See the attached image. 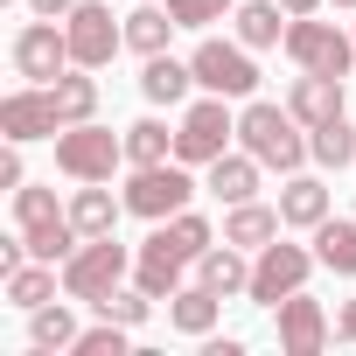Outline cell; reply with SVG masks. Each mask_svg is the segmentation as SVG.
I'll list each match as a JSON object with an SVG mask.
<instances>
[{"mask_svg":"<svg viewBox=\"0 0 356 356\" xmlns=\"http://www.w3.org/2000/svg\"><path fill=\"white\" fill-rule=\"evenodd\" d=\"M238 147H245L259 168H280V175H300V168L314 161L307 126H300L286 105H266V98H252V105L238 112Z\"/></svg>","mask_w":356,"mask_h":356,"instance_id":"1","label":"cell"},{"mask_svg":"<svg viewBox=\"0 0 356 356\" xmlns=\"http://www.w3.org/2000/svg\"><path fill=\"white\" fill-rule=\"evenodd\" d=\"M15 224L29 238V259H49V266H63L84 245L77 224H70V203H56V189H35V182L15 189Z\"/></svg>","mask_w":356,"mask_h":356,"instance_id":"2","label":"cell"},{"mask_svg":"<svg viewBox=\"0 0 356 356\" xmlns=\"http://www.w3.org/2000/svg\"><path fill=\"white\" fill-rule=\"evenodd\" d=\"M56 168L70 175V182H112V175L126 168V133L84 119V126H63L56 133Z\"/></svg>","mask_w":356,"mask_h":356,"instance_id":"3","label":"cell"},{"mask_svg":"<svg viewBox=\"0 0 356 356\" xmlns=\"http://www.w3.org/2000/svg\"><path fill=\"white\" fill-rule=\"evenodd\" d=\"M231 140H238V112H231V98H196L189 112H182V126H175V161H189V168H210L217 154H231Z\"/></svg>","mask_w":356,"mask_h":356,"instance_id":"4","label":"cell"},{"mask_svg":"<svg viewBox=\"0 0 356 356\" xmlns=\"http://www.w3.org/2000/svg\"><path fill=\"white\" fill-rule=\"evenodd\" d=\"M321 259L307 252V245H286V238H273V245H259L252 252V307H280L286 293H300L307 286V273H314Z\"/></svg>","mask_w":356,"mask_h":356,"instance_id":"5","label":"cell"},{"mask_svg":"<svg viewBox=\"0 0 356 356\" xmlns=\"http://www.w3.org/2000/svg\"><path fill=\"white\" fill-rule=\"evenodd\" d=\"M63 35H70V63H77V70H105V63L126 49V15L112 22L105 0H77V8L63 15Z\"/></svg>","mask_w":356,"mask_h":356,"instance_id":"6","label":"cell"},{"mask_svg":"<svg viewBox=\"0 0 356 356\" xmlns=\"http://www.w3.org/2000/svg\"><path fill=\"white\" fill-rule=\"evenodd\" d=\"M126 273H133V252H126L119 238H84V245L63 259V293H70V300H98V293H112Z\"/></svg>","mask_w":356,"mask_h":356,"instance_id":"7","label":"cell"},{"mask_svg":"<svg viewBox=\"0 0 356 356\" xmlns=\"http://www.w3.org/2000/svg\"><path fill=\"white\" fill-rule=\"evenodd\" d=\"M189 196H196L189 161L133 168V182H126V210H133V217H147V224H161V217H175V210H189Z\"/></svg>","mask_w":356,"mask_h":356,"instance_id":"8","label":"cell"},{"mask_svg":"<svg viewBox=\"0 0 356 356\" xmlns=\"http://www.w3.org/2000/svg\"><path fill=\"white\" fill-rule=\"evenodd\" d=\"M286 56H293L300 70H321V77H349V63H356V35H342L335 22L293 15V22H286Z\"/></svg>","mask_w":356,"mask_h":356,"instance_id":"9","label":"cell"},{"mask_svg":"<svg viewBox=\"0 0 356 356\" xmlns=\"http://www.w3.org/2000/svg\"><path fill=\"white\" fill-rule=\"evenodd\" d=\"M189 63H196V84L217 91V98H252V91H259V63H252L245 42H217V35H203Z\"/></svg>","mask_w":356,"mask_h":356,"instance_id":"10","label":"cell"},{"mask_svg":"<svg viewBox=\"0 0 356 356\" xmlns=\"http://www.w3.org/2000/svg\"><path fill=\"white\" fill-rule=\"evenodd\" d=\"M15 70L29 77V84H56L63 70H70V35H63V22H29L22 35H15Z\"/></svg>","mask_w":356,"mask_h":356,"instance_id":"11","label":"cell"},{"mask_svg":"<svg viewBox=\"0 0 356 356\" xmlns=\"http://www.w3.org/2000/svg\"><path fill=\"white\" fill-rule=\"evenodd\" d=\"M0 133L8 140H56L63 133V119H56V98H49V84H29V91H8L0 98Z\"/></svg>","mask_w":356,"mask_h":356,"instance_id":"12","label":"cell"},{"mask_svg":"<svg viewBox=\"0 0 356 356\" xmlns=\"http://www.w3.org/2000/svg\"><path fill=\"white\" fill-rule=\"evenodd\" d=\"M273 314H280V349H286V356H321V349H328V314H321V300H314L307 286L286 293Z\"/></svg>","mask_w":356,"mask_h":356,"instance_id":"13","label":"cell"},{"mask_svg":"<svg viewBox=\"0 0 356 356\" xmlns=\"http://www.w3.org/2000/svg\"><path fill=\"white\" fill-rule=\"evenodd\" d=\"M189 266H196V259H182V252L161 238V231H154V238L133 252V280H140L154 300H175V293H182V273H189Z\"/></svg>","mask_w":356,"mask_h":356,"instance_id":"14","label":"cell"},{"mask_svg":"<svg viewBox=\"0 0 356 356\" xmlns=\"http://www.w3.org/2000/svg\"><path fill=\"white\" fill-rule=\"evenodd\" d=\"M286 112L314 133V126H328V119H342V77H321V70H300L293 77V91H286Z\"/></svg>","mask_w":356,"mask_h":356,"instance_id":"15","label":"cell"},{"mask_svg":"<svg viewBox=\"0 0 356 356\" xmlns=\"http://www.w3.org/2000/svg\"><path fill=\"white\" fill-rule=\"evenodd\" d=\"M196 280L210 286V293H224V300H238V293H252V259H245V245H210L203 259H196Z\"/></svg>","mask_w":356,"mask_h":356,"instance_id":"16","label":"cell"},{"mask_svg":"<svg viewBox=\"0 0 356 356\" xmlns=\"http://www.w3.org/2000/svg\"><path fill=\"white\" fill-rule=\"evenodd\" d=\"M119 210H126V196H112L105 182H77V196H70L77 238H112V231H119Z\"/></svg>","mask_w":356,"mask_h":356,"instance_id":"17","label":"cell"},{"mask_svg":"<svg viewBox=\"0 0 356 356\" xmlns=\"http://www.w3.org/2000/svg\"><path fill=\"white\" fill-rule=\"evenodd\" d=\"M203 189H210L217 203H252V196H259V161H252V154H217V161L203 168Z\"/></svg>","mask_w":356,"mask_h":356,"instance_id":"18","label":"cell"},{"mask_svg":"<svg viewBox=\"0 0 356 356\" xmlns=\"http://www.w3.org/2000/svg\"><path fill=\"white\" fill-rule=\"evenodd\" d=\"M189 84H196V63H182V56H147V70H140V98L147 105H182L189 98Z\"/></svg>","mask_w":356,"mask_h":356,"instance_id":"19","label":"cell"},{"mask_svg":"<svg viewBox=\"0 0 356 356\" xmlns=\"http://www.w3.org/2000/svg\"><path fill=\"white\" fill-rule=\"evenodd\" d=\"M231 22H238V42H245V49H280L293 15L280 8V0H238V15H231Z\"/></svg>","mask_w":356,"mask_h":356,"instance_id":"20","label":"cell"},{"mask_svg":"<svg viewBox=\"0 0 356 356\" xmlns=\"http://www.w3.org/2000/svg\"><path fill=\"white\" fill-rule=\"evenodd\" d=\"M280 217H286V231H314V224L328 217V182H321V175H286Z\"/></svg>","mask_w":356,"mask_h":356,"instance_id":"21","label":"cell"},{"mask_svg":"<svg viewBox=\"0 0 356 356\" xmlns=\"http://www.w3.org/2000/svg\"><path fill=\"white\" fill-rule=\"evenodd\" d=\"M280 231H286V217H280V210H266L259 196H252V203H231V217H224V238H231V245H245V252L273 245Z\"/></svg>","mask_w":356,"mask_h":356,"instance_id":"22","label":"cell"},{"mask_svg":"<svg viewBox=\"0 0 356 356\" xmlns=\"http://www.w3.org/2000/svg\"><path fill=\"white\" fill-rule=\"evenodd\" d=\"M56 286H63V266H49V259H29V266H15V273H8V300H15L22 314L49 307V300H56Z\"/></svg>","mask_w":356,"mask_h":356,"instance_id":"23","label":"cell"},{"mask_svg":"<svg viewBox=\"0 0 356 356\" xmlns=\"http://www.w3.org/2000/svg\"><path fill=\"white\" fill-rule=\"evenodd\" d=\"M217 314H224V293H210L203 280H196V286H182V293L168 300V321L182 328V335H196V342H203V335L217 328Z\"/></svg>","mask_w":356,"mask_h":356,"instance_id":"24","label":"cell"},{"mask_svg":"<svg viewBox=\"0 0 356 356\" xmlns=\"http://www.w3.org/2000/svg\"><path fill=\"white\" fill-rule=\"evenodd\" d=\"M49 98H56V119H63V126H84V119H98V77H91V70H77V63H70V70L49 84Z\"/></svg>","mask_w":356,"mask_h":356,"instance_id":"25","label":"cell"},{"mask_svg":"<svg viewBox=\"0 0 356 356\" xmlns=\"http://www.w3.org/2000/svg\"><path fill=\"white\" fill-rule=\"evenodd\" d=\"M314 259L342 280H356V217H321L314 224Z\"/></svg>","mask_w":356,"mask_h":356,"instance_id":"26","label":"cell"},{"mask_svg":"<svg viewBox=\"0 0 356 356\" xmlns=\"http://www.w3.org/2000/svg\"><path fill=\"white\" fill-rule=\"evenodd\" d=\"M175 29H182V22H175L168 8H154V0H140V8L126 15V49H140V56H161Z\"/></svg>","mask_w":356,"mask_h":356,"instance_id":"27","label":"cell"},{"mask_svg":"<svg viewBox=\"0 0 356 356\" xmlns=\"http://www.w3.org/2000/svg\"><path fill=\"white\" fill-rule=\"evenodd\" d=\"M77 335H84V328H77V314H70L63 300H49V307L29 314V342H35L42 356H49V349H77Z\"/></svg>","mask_w":356,"mask_h":356,"instance_id":"28","label":"cell"},{"mask_svg":"<svg viewBox=\"0 0 356 356\" xmlns=\"http://www.w3.org/2000/svg\"><path fill=\"white\" fill-rule=\"evenodd\" d=\"M154 231H161V238H168L175 252H182V259H203V252L217 245V231H210V217H196V210H175V217H161Z\"/></svg>","mask_w":356,"mask_h":356,"instance_id":"29","label":"cell"},{"mask_svg":"<svg viewBox=\"0 0 356 356\" xmlns=\"http://www.w3.org/2000/svg\"><path fill=\"white\" fill-rule=\"evenodd\" d=\"M126 161H133V168L175 161V133H168L161 119H133V126H126Z\"/></svg>","mask_w":356,"mask_h":356,"instance_id":"30","label":"cell"},{"mask_svg":"<svg viewBox=\"0 0 356 356\" xmlns=\"http://www.w3.org/2000/svg\"><path fill=\"white\" fill-rule=\"evenodd\" d=\"M91 307H98V321H126V328H140V321L154 314V293H147L140 280H133V286L119 280V286H112V293H98Z\"/></svg>","mask_w":356,"mask_h":356,"instance_id":"31","label":"cell"},{"mask_svg":"<svg viewBox=\"0 0 356 356\" xmlns=\"http://www.w3.org/2000/svg\"><path fill=\"white\" fill-rule=\"evenodd\" d=\"M307 147H314L321 168H349V161H356V126H349V119H328V126L307 133Z\"/></svg>","mask_w":356,"mask_h":356,"instance_id":"32","label":"cell"},{"mask_svg":"<svg viewBox=\"0 0 356 356\" xmlns=\"http://www.w3.org/2000/svg\"><path fill=\"white\" fill-rule=\"evenodd\" d=\"M168 15L182 22V29H210V22L238 15V0H168Z\"/></svg>","mask_w":356,"mask_h":356,"instance_id":"33","label":"cell"},{"mask_svg":"<svg viewBox=\"0 0 356 356\" xmlns=\"http://www.w3.org/2000/svg\"><path fill=\"white\" fill-rule=\"evenodd\" d=\"M77 356H126V321H98L77 335Z\"/></svg>","mask_w":356,"mask_h":356,"instance_id":"34","label":"cell"},{"mask_svg":"<svg viewBox=\"0 0 356 356\" xmlns=\"http://www.w3.org/2000/svg\"><path fill=\"white\" fill-rule=\"evenodd\" d=\"M29 168H22V140H8V154H0V189H22Z\"/></svg>","mask_w":356,"mask_h":356,"instance_id":"35","label":"cell"},{"mask_svg":"<svg viewBox=\"0 0 356 356\" xmlns=\"http://www.w3.org/2000/svg\"><path fill=\"white\" fill-rule=\"evenodd\" d=\"M70 8H77V0H29V15H42V22H63Z\"/></svg>","mask_w":356,"mask_h":356,"instance_id":"36","label":"cell"},{"mask_svg":"<svg viewBox=\"0 0 356 356\" xmlns=\"http://www.w3.org/2000/svg\"><path fill=\"white\" fill-rule=\"evenodd\" d=\"M335 335H342V342H356V300H342V314H335Z\"/></svg>","mask_w":356,"mask_h":356,"instance_id":"37","label":"cell"},{"mask_svg":"<svg viewBox=\"0 0 356 356\" xmlns=\"http://www.w3.org/2000/svg\"><path fill=\"white\" fill-rule=\"evenodd\" d=\"M280 8H286V15H321L328 0H280Z\"/></svg>","mask_w":356,"mask_h":356,"instance_id":"38","label":"cell"},{"mask_svg":"<svg viewBox=\"0 0 356 356\" xmlns=\"http://www.w3.org/2000/svg\"><path fill=\"white\" fill-rule=\"evenodd\" d=\"M328 8H356V0H328Z\"/></svg>","mask_w":356,"mask_h":356,"instance_id":"39","label":"cell"}]
</instances>
